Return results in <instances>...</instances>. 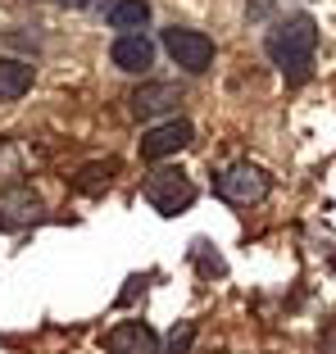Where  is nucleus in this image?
I'll use <instances>...</instances> for the list:
<instances>
[{
  "mask_svg": "<svg viewBox=\"0 0 336 354\" xmlns=\"http://www.w3.org/2000/svg\"><path fill=\"white\" fill-rule=\"evenodd\" d=\"M109 59L123 68V73H146L155 64V46H150L146 32H118L114 46H109Z\"/></svg>",
  "mask_w": 336,
  "mask_h": 354,
  "instance_id": "nucleus-8",
  "label": "nucleus"
},
{
  "mask_svg": "<svg viewBox=\"0 0 336 354\" xmlns=\"http://www.w3.org/2000/svg\"><path fill=\"white\" fill-rule=\"evenodd\" d=\"M105 350L109 354H159V336L146 323H118L105 332Z\"/></svg>",
  "mask_w": 336,
  "mask_h": 354,
  "instance_id": "nucleus-9",
  "label": "nucleus"
},
{
  "mask_svg": "<svg viewBox=\"0 0 336 354\" xmlns=\"http://www.w3.org/2000/svg\"><path fill=\"white\" fill-rule=\"evenodd\" d=\"M318 350H323V354H336V323L323 327V336H318Z\"/></svg>",
  "mask_w": 336,
  "mask_h": 354,
  "instance_id": "nucleus-15",
  "label": "nucleus"
},
{
  "mask_svg": "<svg viewBox=\"0 0 336 354\" xmlns=\"http://www.w3.org/2000/svg\"><path fill=\"white\" fill-rule=\"evenodd\" d=\"M105 19H109L114 32H141L150 23V5L146 0H114V5L105 10Z\"/></svg>",
  "mask_w": 336,
  "mask_h": 354,
  "instance_id": "nucleus-10",
  "label": "nucleus"
},
{
  "mask_svg": "<svg viewBox=\"0 0 336 354\" xmlns=\"http://www.w3.org/2000/svg\"><path fill=\"white\" fill-rule=\"evenodd\" d=\"M178 104H182V86H173V82H146L127 95L132 118H159L168 109H178Z\"/></svg>",
  "mask_w": 336,
  "mask_h": 354,
  "instance_id": "nucleus-7",
  "label": "nucleus"
},
{
  "mask_svg": "<svg viewBox=\"0 0 336 354\" xmlns=\"http://www.w3.org/2000/svg\"><path fill=\"white\" fill-rule=\"evenodd\" d=\"M37 218H46V200L32 187H10L0 191V232H23Z\"/></svg>",
  "mask_w": 336,
  "mask_h": 354,
  "instance_id": "nucleus-5",
  "label": "nucleus"
},
{
  "mask_svg": "<svg viewBox=\"0 0 336 354\" xmlns=\"http://www.w3.org/2000/svg\"><path fill=\"white\" fill-rule=\"evenodd\" d=\"M268 5H273V0H250V14L259 19V14H268Z\"/></svg>",
  "mask_w": 336,
  "mask_h": 354,
  "instance_id": "nucleus-16",
  "label": "nucleus"
},
{
  "mask_svg": "<svg viewBox=\"0 0 336 354\" xmlns=\"http://www.w3.org/2000/svg\"><path fill=\"white\" fill-rule=\"evenodd\" d=\"M191 146V123L187 118H168V123L150 127L146 136H141V159H168L178 155V150Z\"/></svg>",
  "mask_w": 336,
  "mask_h": 354,
  "instance_id": "nucleus-6",
  "label": "nucleus"
},
{
  "mask_svg": "<svg viewBox=\"0 0 336 354\" xmlns=\"http://www.w3.org/2000/svg\"><path fill=\"white\" fill-rule=\"evenodd\" d=\"M118 173V164L109 159V164H86L82 173H77V187L82 191H100V187H109V177Z\"/></svg>",
  "mask_w": 336,
  "mask_h": 354,
  "instance_id": "nucleus-12",
  "label": "nucleus"
},
{
  "mask_svg": "<svg viewBox=\"0 0 336 354\" xmlns=\"http://www.w3.org/2000/svg\"><path fill=\"white\" fill-rule=\"evenodd\" d=\"M146 200H150L155 214L173 218V214L191 209V200H196V182H191L182 168H159V173L146 177Z\"/></svg>",
  "mask_w": 336,
  "mask_h": 354,
  "instance_id": "nucleus-2",
  "label": "nucleus"
},
{
  "mask_svg": "<svg viewBox=\"0 0 336 354\" xmlns=\"http://www.w3.org/2000/svg\"><path fill=\"white\" fill-rule=\"evenodd\" d=\"M268 173H263L259 164H227L218 177H214V191H218L223 200H232V205H259L263 196H268Z\"/></svg>",
  "mask_w": 336,
  "mask_h": 354,
  "instance_id": "nucleus-3",
  "label": "nucleus"
},
{
  "mask_svg": "<svg viewBox=\"0 0 336 354\" xmlns=\"http://www.w3.org/2000/svg\"><path fill=\"white\" fill-rule=\"evenodd\" d=\"M191 341H196V323H178L173 332H168V341H164V354H187Z\"/></svg>",
  "mask_w": 336,
  "mask_h": 354,
  "instance_id": "nucleus-13",
  "label": "nucleus"
},
{
  "mask_svg": "<svg viewBox=\"0 0 336 354\" xmlns=\"http://www.w3.org/2000/svg\"><path fill=\"white\" fill-rule=\"evenodd\" d=\"M32 86V64L28 59H0V100H19Z\"/></svg>",
  "mask_w": 336,
  "mask_h": 354,
  "instance_id": "nucleus-11",
  "label": "nucleus"
},
{
  "mask_svg": "<svg viewBox=\"0 0 336 354\" xmlns=\"http://www.w3.org/2000/svg\"><path fill=\"white\" fill-rule=\"evenodd\" d=\"M59 5H86V0H59Z\"/></svg>",
  "mask_w": 336,
  "mask_h": 354,
  "instance_id": "nucleus-17",
  "label": "nucleus"
},
{
  "mask_svg": "<svg viewBox=\"0 0 336 354\" xmlns=\"http://www.w3.org/2000/svg\"><path fill=\"white\" fill-rule=\"evenodd\" d=\"M268 59L282 68L286 82H309L314 73V50H318V23L309 14H286L273 23V32L263 37Z\"/></svg>",
  "mask_w": 336,
  "mask_h": 354,
  "instance_id": "nucleus-1",
  "label": "nucleus"
},
{
  "mask_svg": "<svg viewBox=\"0 0 336 354\" xmlns=\"http://www.w3.org/2000/svg\"><path fill=\"white\" fill-rule=\"evenodd\" d=\"M196 263H200L205 277H223V272H227V263H223L218 254H209V245H196Z\"/></svg>",
  "mask_w": 336,
  "mask_h": 354,
  "instance_id": "nucleus-14",
  "label": "nucleus"
},
{
  "mask_svg": "<svg viewBox=\"0 0 336 354\" xmlns=\"http://www.w3.org/2000/svg\"><path fill=\"white\" fill-rule=\"evenodd\" d=\"M164 50L178 59V68H187V73H205L214 64V41L205 37V32L196 28H164Z\"/></svg>",
  "mask_w": 336,
  "mask_h": 354,
  "instance_id": "nucleus-4",
  "label": "nucleus"
}]
</instances>
